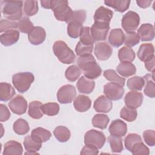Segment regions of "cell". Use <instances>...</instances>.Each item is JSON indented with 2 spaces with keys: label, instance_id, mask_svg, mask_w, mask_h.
<instances>
[{
  "label": "cell",
  "instance_id": "cell-18",
  "mask_svg": "<svg viewBox=\"0 0 155 155\" xmlns=\"http://www.w3.org/2000/svg\"><path fill=\"white\" fill-rule=\"evenodd\" d=\"M108 131L112 136L122 137L127 132V126L126 123L120 119L113 120L108 128Z\"/></svg>",
  "mask_w": 155,
  "mask_h": 155
},
{
  "label": "cell",
  "instance_id": "cell-15",
  "mask_svg": "<svg viewBox=\"0 0 155 155\" xmlns=\"http://www.w3.org/2000/svg\"><path fill=\"white\" fill-rule=\"evenodd\" d=\"M46 33L45 30L39 26L34 27L32 30L28 34L29 42L35 45L42 44L45 39Z\"/></svg>",
  "mask_w": 155,
  "mask_h": 155
},
{
  "label": "cell",
  "instance_id": "cell-10",
  "mask_svg": "<svg viewBox=\"0 0 155 155\" xmlns=\"http://www.w3.org/2000/svg\"><path fill=\"white\" fill-rule=\"evenodd\" d=\"M110 30V24L94 22L90 28L91 34L95 41H105Z\"/></svg>",
  "mask_w": 155,
  "mask_h": 155
},
{
  "label": "cell",
  "instance_id": "cell-20",
  "mask_svg": "<svg viewBox=\"0 0 155 155\" xmlns=\"http://www.w3.org/2000/svg\"><path fill=\"white\" fill-rule=\"evenodd\" d=\"M19 38V31L16 30H10L1 35V43L6 47L16 43Z\"/></svg>",
  "mask_w": 155,
  "mask_h": 155
},
{
  "label": "cell",
  "instance_id": "cell-41",
  "mask_svg": "<svg viewBox=\"0 0 155 155\" xmlns=\"http://www.w3.org/2000/svg\"><path fill=\"white\" fill-rule=\"evenodd\" d=\"M80 37V42L82 44L87 45H93L95 41L93 38L91 34L90 27H83L81 34L79 35Z\"/></svg>",
  "mask_w": 155,
  "mask_h": 155
},
{
  "label": "cell",
  "instance_id": "cell-54",
  "mask_svg": "<svg viewBox=\"0 0 155 155\" xmlns=\"http://www.w3.org/2000/svg\"><path fill=\"white\" fill-rule=\"evenodd\" d=\"M81 155L83 154H90V155H96L99 154V150L97 148L93 147L90 145L84 146L81 150Z\"/></svg>",
  "mask_w": 155,
  "mask_h": 155
},
{
  "label": "cell",
  "instance_id": "cell-31",
  "mask_svg": "<svg viewBox=\"0 0 155 155\" xmlns=\"http://www.w3.org/2000/svg\"><path fill=\"white\" fill-rule=\"evenodd\" d=\"M42 104L38 101H32L28 105V115L33 119H39L43 116V112L42 110Z\"/></svg>",
  "mask_w": 155,
  "mask_h": 155
},
{
  "label": "cell",
  "instance_id": "cell-47",
  "mask_svg": "<svg viewBox=\"0 0 155 155\" xmlns=\"http://www.w3.org/2000/svg\"><path fill=\"white\" fill-rule=\"evenodd\" d=\"M142 138L140 136L136 133L128 134L125 138V147L127 150L131 151L132 147L137 142H141Z\"/></svg>",
  "mask_w": 155,
  "mask_h": 155
},
{
  "label": "cell",
  "instance_id": "cell-17",
  "mask_svg": "<svg viewBox=\"0 0 155 155\" xmlns=\"http://www.w3.org/2000/svg\"><path fill=\"white\" fill-rule=\"evenodd\" d=\"M113 104L111 100L106 96H99L94 102V109L99 113H108L112 108Z\"/></svg>",
  "mask_w": 155,
  "mask_h": 155
},
{
  "label": "cell",
  "instance_id": "cell-50",
  "mask_svg": "<svg viewBox=\"0 0 155 155\" xmlns=\"http://www.w3.org/2000/svg\"><path fill=\"white\" fill-rule=\"evenodd\" d=\"M18 28V23L12 21H10L8 19H3L1 20L0 22V31L1 33L5 32L6 31L10 30H16V28Z\"/></svg>",
  "mask_w": 155,
  "mask_h": 155
},
{
  "label": "cell",
  "instance_id": "cell-30",
  "mask_svg": "<svg viewBox=\"0 0 155 155\" xmlns=\"http://www.w3.org/2000/svg\"><path fill=\"white\" fill-rule=\"evenodd\" d=\"M154 72L152 74H147L143 78L145 79L146 85L144 88V94L149 97L153 98L155 97V85L154 81Z\"/></svg>",
  "mask_w": 155,
  "mask_h": 155
},
{
  "label": "cell",
  "instance_id": "cell-29",
  "mask_svg": "<svg viewBox=\"0 0 155 155\" xmlns=\"http://www.w3.org/2000/svg\"><path fill=\"white\" fill-rule=\"evenodd\" d=\"M104 4L108 7L114 8L116 11L123 13L129 8L130 1L127 0H108L105 1Z\"/></svg>",
  "mask_w": 155,
  "mask_h": 155
},
{
  "label": "cell",
  "instance_id": "cell-57",
  "mask_svg": "<svg viewBox=\"0 0 155 155\" xmlns=\"http://www.w3.org/2000/svg\"><path fill=\"white\" fill-rule=\"evenodd\" d=\"M41 4L42 7L44 8L50 9L51 8V0H47V1H41Z\"/></svg>",
  "mask_w": 155,
  "mask_h": 155
},
{
  "label": "cell",
  "instance_id": "cell-26",
  "mask_svg": "<svg viewBox=\"0 0 155 155\" xmlns=\"http://www.w3.org/2000/svg\"><path fill=\"white\" fill-rule=\"evenodd\" d=\"M31 136L36 142L42 143L47 142L50 139L51 133L45 128L38 127L31 131Z\"/></svg>",
  "mask_w": 155,
  "mask_h": 155
},
{
  "label": "cell",
  "instance_id": "cell-11",
  "mask_svg": "<svg viewBox=\"0 0 155 155\" xmlns=\"http://www.w3.org/2000/svg\"><path fill=\"white\" fill-rule=\"evenodd\" d=\"M11 111L18 115H21L26 112L27 108V102L21 95H16L8 104Z\"/></svg>",
  "mask_w": 155,
  "mask_h": 155
},
{
  "label": "cell",
  "instance_id": "cell-2",
  "mask_svg": "<svg viewBox=\"0 0 155 155\" xmlns=\"http://www.w3.org/2000/svg\"><path fill=\"white\" fill-rule=\"evenodd\" d=\"M1 13L8 20L17 21L21 19L22 15V1H1Z\"/></svg>",
  "mask_w": 155,
  "mask_h": 155
},
{
  "label": "cell",
  "instance_id": "cell-5",
  "mask_svg": "<svg viewBox=\"0 0 155 155\" xmlns=\"http://www.w3.org/2000/svg\"><path fill=\"white\" fill-rule=\"evenodd\" d=\"M34 81L35 76L30 72H21L12 76V83L14 87L21 93L27 91Z\"/></svg>",
  "mask_w": 155,
  "mask_h": 155
},
{
  "label": "cell",
  "instance_id": "cell-14",
  "mask_svg": "<svg viewBox=\"0 0 155 155\" xmlns=\"http://www.w3.org/2000/svg\"><path fill=\"white\" fill-rule=\"evenodd\" d=\"M113 15V12L104 6L99 7L94 15V22L110 24Z\"/></svg>",
  "mask_w": 155,
  "mask_h": 155
},
{
  "label": "cell",
  "instance_id": "cell-16",
  "mask_svg": "<svg viewBox=\"0 0 155 155\" xmlns=\"http://www.w3.org/2000/svg\"><path fill=\"white\" fill-rule=\"evenodd\" d=\"M154 45L150 43L142 44L137 51V57L142 62H147L154 57Z\"/></svg>",
  "mask_w": 155,
  "mask_h": 155
},
{
  "label": "cell",
  "instance_id": "cell-1",
  "mask_svg": "<svg viewBox=\"0 0 155 155\" xmlns=\"http://www.w3.org/2000/svg\"><path fill=\"white\" fill-rule=\"evenodd\" d=\"M77 64L87 78L94 79L101 75L102 69L91 54L79 57L77 60Z\"/></svg>",
  "mask_w": 155,
  "mask_h": 155
},
{
  "label": "cell",
  "instance_id": "cell-44",
  "mask_svg": "<svg viewBox=\"0 0 155 155\" xmlns=\"http://www.w3.org/2000/svg\"><path fill=\"white\" fill-rule=\"evenodd\" d=\"M19 31L24 33H29L34 28L33 24L28 17L22 18L18 22Z\"/></svg>",
  "mask_w": 155,
  "mask_h": 155
},
{
  "label": "cell",
  "instance_id": "cell-42",
  "mask_svg": "<svg viewBox=\"0 0 155 155\" xmlns=\"http://www.w3.org/2000/svg\"><path fill=\"white\" fill-rule=\"evenodd\" d=\"M59 105L55 102L46 103L42 106V110L44 114L49 116H53L57 115L59 111Z\"/></svg>",
  "mask_w": 155,
  "mask_h": 155
},
{
  "label": "cell",
  "instance_id": "cell-19",
  "mask_svg": "<svg viewBox=\"0 0 155 155\" xmlns=\"http://www.w3.org/2000/svg\"><path fill=\"white\" fill-rule=\"evenodd\" d=\"M142 41H150L154 38V26L151 24H143L137 30V33Z\"/></svg>",
  "mask_w": 155,
  "mask_h": 155
},
{
  "label": "cell",
  "instance_id": "cell-27",
  "mask_svg": "<svg viewBox=\"0 0 155 155\" xmlns=\"http://www.w3.org/2000/svg\"><path fill=\"white\" fill-rule=\"evenodd\" d=\"M116 70L122 76L128 78L136 73V68L131 62H120L117 65Z\"/></svg>",
  "mask_w": 155,
  "mask_h": 155
},
{
  "label": "cell",
  "instance_id": "cell-13",
  "mask_svg": "<svg viewBox=\"0 0 155 155\" xmlns=\"http://www.w3.org/2000/svg\"><path fill=\"white\" fill-rule=\"evenodd\" d=\"M112 52V47L106 42H98L95 45L94 54L99 61L107 60L111 56Z\"/></svg>",
  "mask_w": 155,
  "mask_h": 155
},
{
  "label": "cell",
  "instance_id": "cell-49",
  "mask_svg": "<svg viewBox=\"0 0 155 155\" xmlns=\"http://www.w3.org/2000/svg\"><path fill=\"white\" fill-rule=\"evenodd\" d=\"M130 151L134 155H137V154L148 155L150 154L149 148L142 142V141L136 143L132 147Z\"/></svg>",
  "mask_w": 155,
  "mask_h": 155
},
{
  "label": "cell",
  "instance_id": "cell-32",
  "mask_svg": "<svg viewBox=\"0 0 155 155\" xmlns=\"http://www.w3.org/2000/svg\"><path fill=\"white\" fill-rule=\"evenodd\" d=\"M53 134L56 139L61 142H65L68 141L71 136L70 130L67 127L62 125L56 127L53 131Z\"/></svg>",
  "mask_w": 155,
  "mask_h": 155
},
{
  "label": "cell",
  "instance_id": "cell-33",
  "mask_svg": "<svg viewBox=\"0 0 155 155\" xmlns=\"http://www.w3.org/2000/svg\"><path fill=\"white\" fill-rule=\"evenodd\" d=\"M118 58L121 62H131L135 58V53L132 48L125 46L119 50Z\"/></svg>",
  "mask_w": 155,
  "mask_h": 155
},
{
  "label": "cell",
  "instance_id": "cell-34",
  "mask_svg": "<svg viewBox=\"0 0 155 155\" xmlns=\"http://www.w3.org/2000/svg\"><path fill=\"white\" fill-rule=\"evenodd\" d=\"M145 84V79L143 77L133 76L128 79L127 85L130 90L133 91H140L144 87Z\"/></svg>",
  "mask_w": 155,
  "mask_h": 155
},
{
  "label": "cell",
  "instance_id": "cell-3",
  "mask_svg": "<svg viewBox=\"0 0 155 155\" xmlns=\"http://www.w3.org/2000/svg\"><path fill=\"white\" fill-rule=\"evenodd\" d=\"M51 9L53 10L57 20L67 23L71 18L73 14V11L68 6V2L67 1H51Z\"/></svg>",
  "mask_w": 155,
  "mask_h": 155
},
{
  "label": "cell",
  "instance_id": "cell-51",
  "mask_svg": "<svg viewBox=\"0 0 155 155\" xmlns=\"http://www.w3.org/2000/svg\"><path fill=\"white\" fill-rule=\"evenodd\" d=\"M86 19V12L84 10H79L76 11H73V14L68 21V23L70 22H76L82 24Z\"/></svg>",
  "mask_w": 155,
  "mask_h": 155
},
{
  "label": "cell",
  "instance_id": "cell-53",
  "mask_svg": "<svg viewBox=\"0 0 155 155\" xmlns=\"http://www.w3.org/2000/svg\"><path fill=\"white\" fill-rule=\"evenodd\" d=\"M0 121L5 122L10 117V112L7 106L4 104H0Z\"/></svg>",
  "mask_w": 155,
  "mask_h": 155
},
{
  "label": "cell",
  "instance_id": "cell-4",
  "mask_svg": "<svg viewBox=\"0 0 155 155\" xmlns=\"http://www.w3.org/2000/svg\"><path fill=\"white\" fill-rule=\"evenodd\" d=\"M53 50L59 61L65 64H70L74 62L75 54L67 44L62 41H56L53 45Z\"/></svg>",
  "mask_w": 155,
  "mask_h": 155
},
{
  "label": "cell",
  "instance_id": "cell-36",
  "mask_svg": "<svg viewBox=\"0 0 155 155\" xmlns=\"http://www.w3.org/2000/svg\"><path fill=\"white\" fill-rule=\"evenodd\" d=\"M13 129L16 134L19 135H24L28 132L30 127L28 122L25 120L20 118L17 119L14 122Z\"/></svg>",
  "mask_w": 155,
  "mask_h": 155
},
{
  "label": "cell",
  "instance_id": "cell-21",
  "mask_svg": "<svg viewBox=\"0 0 155 155\" xmlns=\"http://www.w3.org/2000/svg\"><path fill=\"white\" fill-rule=\"evenodd\" d=\"M78 90L81 93L90 94L94 88L95 82L85 76L81 77L76 83Z\"/></svg>",
  "mask_w": 155,
  "mask_h": 155
},
{
  "label": "cell",
  "instance_id": "cell-46",
  "mask_svg": "<svg viewBox=\"0 0 155 155\" xmlns=\"http://www.w3.org/2000/svg\"><path fill=\"white\" fill-rule=\"evenodd\" d=\"M93 45H85L80 41L78 42L75 48L76 53L79 57L91 54V53L93 51Z\"/></svg>",
  "mask_w": 155,
  "mask_h": 155
},
{
  "label": "cell",
  "instance_id": "cell-37",
  "mask_svg": "<svg viewBox=\"0 0 155 155\" xmlns=\"http://www.w3.org/2000/svg\"><path fill=\"white\" fill-rule=\"evenodd\" d=\"M107 140L110 143L112 152L120 153L122 151L124 148L122 144V139L121 137L111 135L108 137Z\"/></svg>",
  "mask_w": 155,
  "mask_h": 155
},
{
  "label": "cell",
  "instance_id": "cell-56",
  "mask_svg": "<svg viewBox=\"0 0 155 155\" xmlns=\"http://www.w3.org/2000/svg\"><path fill=\"white\" fill-rule=\"evenodd\" d=\"M137 5L139 7L143 8H147L148 7L150 6L152 1H150V0H140V1H136Z\"/></svg>",
  "mask_w": 155,
  "mask_h": 155
},
{
  "label": "cell",
  "instance_id": "cell-48",
  "mask_svg": "<svg viewBox=\"0 0 155 155\" xmlns=\"http://www.w3.org/2000/svg\"><path fill=\"white\" fill-rule=\"evenodd\" d=\"M140 39L138 35L136 32L127 33L125 35L124 44L126 47H132L139 43Z\"/></svg>",
  "mask_w": 155,
  "mask_h": 155
},
{
  "label": "cell",
  "instance_id": "cell-9",
  "mask_svg": "<svg viewBox=\"0 0 155 155\" xmlns=\"http://www.w3.org/2000/svg\"><path fill=\"white\" fill-rule=\"evenodd\" d=\"M104 93L110 100L117 101L122 98L124 94L123 86L115 82H108L104 87Z\"/></svg>",
  "mask_w": 155,
  "mask_h": 155
},
{
  "label": "cell",
  "instance_id": "cell-45",
  "mask_svg": "<svg viewBox=\"0 0 155 155\" xmlns=\"http://www.w3.org/2000/svg\"><path fill=\"white\" fill-rule=\"evenodd\" d=\"M38 5L37 1H25L24 5V10L25 13L31 16L36 15L38 12Z\"/></svg>",
  "mask_w": 155,
  "mask_h": 155
},
{
  "label": "cell",
  "instance_id": "cell-52",
  "mask_svg": "<svg viewBox=\"0 0 155 155\" xmlns=\"http://www.w3.org/2000/svg\"><path fill=\"white\" fill-rule=\"evenodd\" d=\"M143 138L145 142L150 147L155 145V132L153 130H147L143 132Z\"/></svg>",
  "mask_w": 155,
  "mask_h": 155
},
{
  "label": "cell",
  "instance_id": "cell-22",
  "mask_svg": "<svg viewBox=\"0 0 155 155\" xmlns=\"http://www.w3.org/2000/svg\"><path fill=\"white\" fill-rule=\"evenodd\" d=\"M125 34L120 28H114L111 30L108 36V42L114 47H119L123 44Z\"/></svg>",
  "mask_w": 155,
  "mask_h": 155
},
{
  "label": "cell",
  "instance_id": "cell-8",
  "mask_svg": "<svg viewBox=\"0 0 155 155\" xmlns=\"http://www.w3.org/2000/svg\"><path fill=\"white\" fill-rule=\"evenodd\" d=\"M76 96L75 87L70 84L61 87L57 93V99L61 104H66L71 103Z\"/></svg>",
  "mask_w": 155,
  "mask_h": 155
},
{
  "label": "cell",
  "instance_id": "cell-39",
  "mask_svg": "<svg viewBox=\"0 0 155 155\" xmlns=\"http://www.w3.org/2000/svg\"><path fill=\"white\" fill-rule=\"evenodd\" d=\"M81 71L80 68L74 65L68 67L65 72V76L66 79L70 82L76 81L80 76Z\"/></svg>",
  "mask_w": 155,
  "mask_h": 155
},
{
  "label": "cell",
  "instance_id": "cell-55",
  "mask_svg": "<svg viewBox=\"0 0 155 155\" xmlns=\"http://www.w3.org/2000/svg\"><path fill=\"white\" fill-rule=\"evenodd\" d=\"M154 58L155 57H153L150 61L145 62V67L146 69L151 73L154 71Z\"/></svg>",
  "mask_w": 155,
  "mask_h": 155
},
{
  "label": "cell",
  "instance_id": "cell-24",
  "mask_svg": "<svg viewBox=\"0 0 155 155\" xmlns=\"http://www.w3.org/2000/svg\"><path fill=\"white\" fill-rule=\"evenodd\" d=\"M24 145L27 150V152L25 153V154H38L37 151L41 149L42 143L36 142L32 138L31 135H28L24 138Z\"/></svg>",
  "mask_w": 155,
  "mask_h": 155
},
{
  "label": "cell",
  "instance_id": "cell-25",
  "mask_svg": "<svg viewBox=\"0 0 155 155\" xmlns=\"http://www.w3.org/2000/svg\"><path fill=\"white\" fill-rule=\"evenodd\" d=\"M23 152V148L21 144L15 140H9L4 144V155L17 154L21 155Z\"/></svg>",
  "mask_w": 155,
  "mask_h": 155
},
{
  "label": "cell",
  "instance_id": "cell-12",
  "mask_svg": "<svg viewBox=\"0 0 155 155\" xmlns=\"http://www.w3.org/2000/svg\"><path fill=\"white\" fill-rule=\"evenodd\" d=\"M124 102L127 107L136 109L142 104L143 94L136 91H130L126 94L124 98Z\"/></svg>",
  "mask_w": 155,
  "mask_h": 155
},
{
  "label": "cell",
  "instance_id": "cell-43",
  "mask_svg": "<svg viewBox=\"0 0 155 155\" xmlns=\"http://www.w3.org/2000/svg\"><path fill=\"white\" fill-rule=\"evenodd\" d=\"M137 113L136 109L124 107L120 111V117L128 122H133L137 118Z\"/></svg>",
  "mask_w": 155,
  "mask_h": 155
},
{
  "label": "cell",
  "instance_id": "cell-35",
  "mask_svg": "<svg viewBox=\"0 0 155 155\" xmlns=\"http://www.w3.org/2000/svg\"><path fill=\"white\" fill-rule=\"evenodd\" d=\"M110 119L108 116L104 114H96L92 119V124L93 127L101 130H104L107 128Z\"/></svg>",
  "mask_w": 155,
  "mask_h": 155
},
{
  "label": "cell",
  "instance_id": "cell-23",
  "mask_svg": "<svg viewBox=\"0 0 155 155\" xmlns=\"http://www.w3.org/2000/svg\"><path fill=\"white\" fill-rule=\"evenodd\" d=\"M73 105L78 111L85 112L90 108L91 101L88 96L79 94L75 98Z\"/></svg>",
  "mask_w": 155,
  "mask_h": 155
},
{
  "label": "cell",
  "instance_id": "cell-28",
  "mask_svg": "<svg viewBox=\"0 0 155 155\" xmlns=\"http://www.w3.org/2000/svg\"><path fill=\"white\" fill-rule=\"evenodd\" d=\"M16 92L11 84L7 82H1L0 84V100L7 102L12 99Z\"/></svg>",
  "mask_w": 155,
  "mask_h": 155
},
{
  "label": "cell",
  "instance_id": "cell-7",
  "mask_svg": "<svg viewBox=\"0 0 155 155\" xmlns=\"http://www.w3.org/2000/svg\"><path fill=\"white\" fill-rule=\"evenodd\" d=\"M140 22L139 15L133 11H129L122 19V27L127 33L134 32Z\"/></svg>",
  "mask_w": 155,
  "mask_h": 155
},
{
  "label": "cell",
  "instance_id": "cell-6",
  "mask_svg": "<svg viewBox=\"0 0 155 155\" xmlns=\"http://www.w3.org/2000/svg\"><path fill=\"white\" fill-rule=\"evenodd\" d=\"M106 138L104 134L96 130H90L84 135V143L85 145H90L101 149L104 145Z\"/></svg>",
  "mask_w": 155,
  "mask_h": 155
},
{
  "label": "cell",
  "instance_id": "cell-40",
  "mask_svg": "<svg viewBox=\"0 0 155 155\" xmlns=\"http://www.w3.org/2000/svg\"><path fill=\"white\" fill-rule=\"evenodd\" d=\"M82 28V24L76 22H70L68 23L67 33L70 37L77 38L79 36Z\"/></svg>",
  "mask_w": 155,
  "mask_h": 155
},
{
  "label": "cell",
  "instance_id": "cell-38",
  "mask_svg": "<svg viewBox=\"0 0 155 155\" xmlns=\"http://www.w3.org/2000/svg\"><path fill=\"white\" fill-rule=\"evenodd\" d=\"M103 74L107 80L110 81L111 82L117 83L123 87L124 86L125 82V78L119 76L115 70L113 69L105 70L104 71Z\"/></svg>",
  "mask_w": 155,
  "mask_h": 155
}]
</instances>
